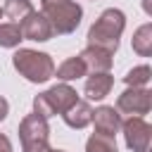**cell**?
<instances>
[{"instance_id":"11","label":"cell","mask_w":152,"mask_h":152,"mask_svg":"<svg viewBox=\"0 0 152 152\" xmlns=\"http://www.w3.org/2000/svg\"><path fill=\"white\" fill-rule=\"evenodd\" d=\"M112 55H114V52H109V50H104V48L88 45V48L81 52V59L86 62L88 71L95 74V71H109V69H112V62H114Z\"/></svg>"},{"instance_id":"13","label":"cell","mask_w":152,"mask_h":152,"mask_svg":"<svg viewBox=\"0 0 152 152\" xmlns=\"http://www.w3.org/2000/svg\"><path fill=\"white\" fill-rule=\"evenodd\" d=\"M57 78L59 81H76V78H81V76H86L88 74V66H86V62L81 59V55L78 57H69V59H64L59 66H57Z\"/></svg>"},{"instance_id":"24","label":"cell","mask_w":152,"mask_h":152,"mask_svg":"<svg viewBox=\"0 0 152 152\" xmlns=\"http://www.w3.org/2000/svg\"><path fill=\"white\" fill-rule=\"evenodd\" d=\"M147 152H152V142H150V150H147Z\"/></svg>"},{"instance_id":"9","label":"cell","mask_w":152,"mask_h":152,"mask_svg":"<svg viewBox=\"0 0 152 152\" xmlns=\"http://www.w3.org/2000/svg\"><path fill=\"white\" fill-rule=\"evenodd\" d=\"M93 124H95V133H102V135H116L119 128H121V112L116 107H109V104H102L93 112Z\"/></svg>"},{"instance_id":"22","label":"cell","mask_w":152,"mask_h":152,"mask_svg":"<svg viewBox=\"0 0 152 152\" xmlns=\"http://www.w3.org/2000/svg\"><path fill=\"white\" fill-rule=\"evenodd\" d=\"M43 5H52V2H66V0H40Z\"/></svg>"},{"instance_id":"23","label":"cell","mask_w":152,"mask_h":152,"mask_svg":"<svg viewBox=\"0 0 152 152\" xmlns=\"http://www.w3.org/2000/svg\"><path fill=\"white\" fill-rule=\"evenodd\" d=\"M48 152H64V150H52V147H50V150H48Z\"/></svg>"},{"instance_id":"1","label":"cell","mask_w":152,"mask_h":152,"mask_svg":"<svg viewBox=\"0 0 152 152\" xmlns=\"http://www.w3.org/2000/svg\"><path fill=\"white\" fill-rule=\"evenodd\" d=\"M124 28H126V14L121 10H116V7H109L88 28V45H95V48H104L109 52H116L119 38H121Z\"/></svg>"},{"instance_id":"6","label":"cell","mask_w":152,"mask_h":152,"mask_svg":"<svg viewBox=\"0 0 152 152\" xmlns=\"http://www.w3.org/2000/svg\"><path fill=\"white\" fill-rule=\"evenodd\" d=\"M121 131H124L126 147H128L131 152H147V150H150L152 126H150L142 116H128V119L121 124Z\"/></svg>"},{"instance_id":"14","label":"cell","mask_w":152,"mask_h":152,"mask_svg":"<svg viewBox=\"0 0 152 152\" xmlns=\"http://www.w3.org/2000/svg\"><path fill=\"white\" fill-rule=\"evenodd\" d=\"M131 45H133V50H135L140 57H152V24H142V26L133 33Z\"/></svg>"},{"instance_id":"4","label":"cell","mask_w":152,"mask_h":152,"mask_svg":"<svg viewBox=\"0 0 152 152\" xmlns=\"http://www.w3.org/2000/svg\"><path fill=\"white\" fill-rule=\"evenodd\" d=\"M50 138V126L48 119L40 116L38 112H31L21 119L19 124V140H21V152H48Z\"/></svg>"},{"instance_id":"5","label":"cell","mask_w":152,"mask_h":152,"mask_svg":"<svg viewBox=\"0 0 152 152\" xmlns=\"http://www.w3.org/2000/svg\"><path fill=\"white\" fill-rule=\"evenodd\" d=\"M43 12L45 17L50 19L52 24V31L57 36H66V33H74L81 24V17H83V10L81 5H76L74 0H66V2H52V5H43Z\"/></svg>"},{"instance_id":"21","label":"cell","mask_w":152,"mask_h":152,"mask_svg":"<svg viewBox=\"0 0 152 152\" xmlns=\"http://www.w3.org/2000/svg\"><path fill=\"white\" fill-rule=\"evenodd\" d=\"M142 10H145V14L152 17V0H142Z\"/></svg>"},{"instance_id":"2","label":"cell","mask_w":152,"mask_h":152,"mask_svg":"<svg viewBox=\"0 0 152 152\" xmlns=\"http://www.w3.org/2000/svg\"><path fill=\"white\" fill-rule=\"evenodd\" d=\"M12 66L31 83H45L55 76V62L50 55L31 50V48H19L12 55Z\"/></svg>"},{"instance_id":"12","label":"cell","mask_w":152,"mask_h":152,"mask_svg":"<svg viewBox=\"0 0 152 152\" xmlns=\"http://www.w3.org/2000/svg\"><path fill=\"white\" fill-rule=\"evenodd\" d=\"M62 119H64V124H66L69 128H86L88 124H93V107H90L88 102L78 100L69 112L62 114Z\"/></svg>"},{"instance_id":"15","label":"cell","mask_w":152,"mask_h":152,"mask_svg":"<svg viewBox=\"0 0 152 152\" xmlns=\"http://www.w3.org/2000/svg\"><path fill=\"white\" fill-rule=\"evenodd\" d=\"M2 12H5V17H7V19H12V21L21 24V21L33 12V5H31V0H5Z\"/></svg>"},{"instance_id":"18","label":"cell","mask_w":152,"mask_h":152,"mask_svg":"<svg viewBox=\"0 0 152 152\" xmlns=\"http://www.w3.org/2000/svg\"><path fill=\"white\" fill-rule=\"evenodd\" d=\"M150 78H152V66H147V64L133 66V69L124 76L126 86H133V88H142L145 83H150Z\"/></svg>"},{"instance_id":"26","label":"cell","mask_w":152,"mask_h":152,"mask_svg":"<svg viewBox=\"0 0 152 152\" xmlns=\"http://www.w3.org/2000/svg\"><path fill=\"white\" fill-rule=\"evenodd\" d=\"M150 93H152V90H150Z\"/></svg>"},{"instance_id":"8","label":"cell","mask_w":152,"mask_h":152,"mask_svg":"<svg viewBox=\"0 0 152 152\" xmlns=\"http://www.w3.org/2000/svg\"><path fill=\"white\" fill-rule=\"evenodd\" d=\"M21 31H24V40H36V43H45L55 36L45 12H36V10L21 21Z\"/></svg>"},{"instance_id":"10","label":"cell","mask_w":152,"mask_h":152,"mask_svg":"<svg viewBox=\"0 0 152 152\" xmlns=\"http://www.w3.org/2000/svg\"><path fill=\"white\" fill-rule=\"evenodd\" d=\"M114 86V76H109V71H95L88 76L86 86H83V93L88 100H104L109 95Z\"/></svg>"},{"instance_id":"16","label":"cell","mask_w":152,"mask_h":152,"mask_svg":"<svg viewBox=\"0 0 152 152\" xmlns=\"http://www.w3.org/2000/svg\"><path fill=\"white\" fill-rule=\"evenodd\" d=\"M21 40H24L21 24H17V21L0 24V48H17Z\"/></svg>"},{"instance_id":"19","label":"cell","mask_w":152,"mask_h":152,"mask_svg":"<svg viewBox=\"0 0 152 152\" xmlns=\"http://www.w3.org/2000/svg\"><path fill=\"white\" fill-rule=\"evenodd\" d=\"M0 152H12V142H10V138L2 135V133H0Z\"/></svg>"},{"instance_id":"7","label":"cell","mask_w":152,"mask_h":152,"mask_svg":"<svg viewBox=\"0 0 152 152\" xmlns=\"http://www.w3.org/2000/svg\"><path fill=\"white\" fill-rule=\"evenodd\" d=\"M116 109L121 114H128V116H142L152 109V93L145 90V88H133L128 86L119 100H116Z\"/></svg>"},{"instance_id":"17","label":"cell","mask_w":152,"mask_h":152,"mask_svg":"<svg viewBox=\"0 0 152 152\" xmlns=\"http://www.w3.org/2000/svg\"><path fill=\"white\" fill-rule=\"evenodd\" d=\"M86 152H116V140L112 135L93 133L86 142Z\"/></svg>"},{"instance_id":"25","label":"cell","mask_w":152,"mask_h":152,"mask_svg":"<svg viewBox=\"0 0 152 152\" xmlns=\"http://www.w3.org/2000/svg\"><path fill=\"white\" fill-rule=\"evenodd\" d=\"M2 14H5V12H2V7H0V17H2Z\"/></svg>"},{"instance_id":"3","label":"cell","mask_w":152,"mask_h":152,"mask_svg":"<svg viewBox=\"0 0 152 152\" xmlns=\"http://www.w3.org/2000/svg\"><path fill=\"white\" fill-rule=\"evenodd\" d=\"M76 102H78L76 90H74L69 83L62 81V83H57V86H52V88H48L45 93H40V95L33 97V112H38L40 116L50 119V116H55V114L69 112Z\"/></svg>"},{"instance_id":"20","label":"cell","mask_w":152,"mask_h":152,"mask_svg":"<svg viewBox=\"0 0 152 152\" xmlns=\"http://www.w3.org/2000/svg\"><path fill=\"white\" fill-rule=\"evenodd\" d=\"M7 112H10V104H7V100H5L2 95H0V121H2L5 116H7Z\"/></svg>"}]
</instances>
